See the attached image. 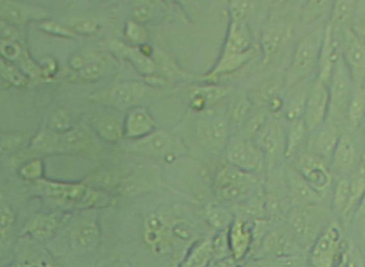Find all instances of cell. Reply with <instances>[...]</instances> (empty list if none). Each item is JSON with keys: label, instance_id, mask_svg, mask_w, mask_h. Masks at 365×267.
Wrapping results in <instances>:
<instances>
[{"label": "cell", "instance_id": "cell-46", "mask_svg": "<svg viewBox=\"0 0 365 267\" xmlns=\"http://www.w3.org/2000/svg\"><path fill=\"white\" fill-rule=\"evenodd\" d=\"M154 10L150 5L141 4L134 10V17L139 22L148 21L153 16Z\"/></svg>", "mask_w": 365, "mask_h": 267}, {"label": "cell", "instance_id": "cell-8", "mask_svg": "<svg viewBox=\"0 0 365 267\" xmlns=\"http://www.w3.org/2000/svg\"><path fill=\"white\" fill-rule=\"evenodd\" d=\"M328 83L315 76L309 84L303 120L308 131L312 132L324 123L329 112Z\"/></svg>", "mask_w": 365, "mask_h": 267}, {"label": "cell", "instance_id": "cell-34", "mask_svg": "<svg viewBox=\"0 0 365 267\" xmlns=\"http://www.w3.org/2000/svg\"><path fill=\"white\" fill-rule=\"evenodd\" d=\"M339 138L337 134L331 127H327L320 131L316 138V147L323 155L327 156L334 150Z\"/></svg>", "mask_w": 365, "mask_h": 267}, {"label": "cell", "instance_id": "cell-9", "mask_svg": "<svg viewBox=\"0 0 365 267\" xmlns=\"http://www.w3.org/2000/svg\"><path fill=\"white\" fill-rule=\"evenodd\" d=\"M341 56L340 29L325 25L316 76L328 83Z\"/></svg>", "mask_w": 365, "mask_h": 267}, {"label": "cell", "instance_id": "cell-36", "mask_svg": "<svg viewBox=\"0 0 365 267\" xmlns=\"http://www.w3.org/2000/svg\"><path fill=\"white\" fill-rule=\"evenodd\" d=\"M56 225V221L52 216H41L38 218L30 225L29 231L36 236H45L49 234Z\"/></svg>", "mask_w": 365, "mask_h": 267}, {"label": "cell", "instance_id": "cell-38", "mask_svg": "<svg viewBox=\"0 0 365 267\" xmlns=\"http://www.w3.org/2000/svg\"><path fill=\"white\" fill-rule=\"evenodd\" d=\"M40 28L43 31L53 35L63 38L75 37V33L70 27H67L55 22H44L41 24Z\"/></svg>", "mask_w": 365, "mask_h": 267}, {"label": "cell", "instance_id": "cell-47", "mask_svg": "<svg viewBox=\"0 0 365 267\" xmlns=\"http://www.w3.org/2000/svg\"><path fill=\"white\" fill-rule=\"evenodd\" d=\"M1 51L3 55L6 58L14 59L19 53L20 49L18 46L13 42V41H4L1 45Z\"/></svg>", "mask_w": 365, "mask_h": 267}, {"label": "cell", "instance_id": "cell-11", "mask_svg": "<svg viewBox=\"0 0 365 267\" xmlns=\"http://www.w3.org/2000/svg\"><path fill=\"white\" fill-rule=\"evenodd\" d=\"M341 243V232L336 225L330 226L320 237L311 254L312 264L318 267L331 266Z\"/></svg>", "mask_w": 365, "mask_h": 267}, {"label": "cell", "instance_id": "cell-35", "mask_svg": "<svg viewBox=\"0 0 365 267\" xmlns=\"http://www.w3.org/2000/svg\"><path fill=\"white\" fill-rule=\"evenodd\" d=\"M350 195V182L342 180L338 185L334 197V206L339 212L345 213Z\"/></svg>", "mask_w": 365, "mask_h": 267}, {"label": "cell", "instance_id": "cell-48", "mask_svg": "<svg viewBox=\"0 0 365 267\" xmlns=\"http://www.w3.org/2000/svg\"><path fill=\"white\" fill-rule=\"evenodd\" d=\"M13 222V216L12 213L8 210L6 209L2 211L1 213V223H0V228H1V236L3 238L5 234L7 232L8 229L10 227Z\"/></svg>", "mask_w": 365, "mask_h": 267}, {"label": "cell", "instance_id": "cell-13", "mask_svg": "<svg viewBox=\"0 0 365 267\" xmlns=\"http://www.w3.org/2000/svg\"><path fill=\"white\" fill-rule=\"evenodd\" d=\"M257 144L265 154L285 153L286 131L278 121L265 122L256 134Z\"/></svg>", "mask_w": 365, "mask_h": 267}, {"label": "cell", "instance_id": "cell-26", "mask_svg": "<svg viewBox=\"0 0 365 267\" xmlns=\"http://www.w3.org/2000/svg\"><path fill=\"white\" fill-rule=\"evenodd\" d=\"M365 115V88L364 86H355L348 104L347 115L350 124L357 127Z\"/></svg>", "mask_w": 365, "mask_h": 267}, {"label": "cell", "instance_id": "cell-22", "mask_svg": "<svg viewBox=\"0 0 365 267\" xmlns=\"http://www.w3.org/2000/svg\"><path fill=\"white\" fill-rule=\"evenodd\" d=\"M111 48L115 52L128 59L142 74L150 75L156 71V65L153 60L137 49L118 42L111 43Z\"/></svg>", "mask_w": 365, "mask_h": 267}, {"label": "cell", "instance_id": "cell-23", "mask_svg": "<svg viewBox=\"0 0 365 267\" xmlns=\"http://www.w3.org/2000/svg\"><path fill=\"white\" fill-rule=\"evenodd\" d=\"M214 259L212 241L205 240L196 243L188 253L181 266L203 267Z\"/></svg>", "mask_w": 365, "mask_h": 267}, {"label": "cell", "instance_id": "cell-19", "mask_svg": "<svg viewBox=\"0 0 365 267\" xmlns=\"http://www.w3.org/2000/svg\"><path fill=\"white\" fill-rule=\"evenodd\" d=\"M291 31L288 26L274 25L263 31L261 40L264 62H267L281 49L289 39Z\"/></svg>", "mask_w": 365, "mask_h": 267}, {"label": "cell", "instance_id": "cell-30", "mask_svg": "<svg viewBox=\"0 0 365 267\" xmlns=\"http://www.w3.org/2000/svg\"><path fill=\"white\" fill-rule=\"evenodd\" d=\"M310 83L311 81L302 90L296 92L289 100L286 108V117L289 122L303 118Z\"/></svg>", "mask_w": 365, "mask_h": 267}, {"label": "cell", "instance_id": "cell-2", "mask_svg": "<svg viewBox=\"0 0 365 267\" xmlns=\"http://www.w3.org/2000/svg\"><path fill=\"white\" fill-rule=\"evenodd\" d=\"M251 35L242 20H233L229 29L223 52L216 67L205 76L215 79L232 72L248 62L251 55Z\"/></svg>", "mask_w": 365, "mask_h": 267}, {"label": "cell", "instance_id": "cell-27", "mask_svg": "<svg viewBox=\"0 0 365 267\" xmlns=\"http://www.w3.org/2000/svg\"><path fill=\"white\" fill-rule=\"evenodd\" d=\"M355 1L356 0H336L329 22L339 29L350 26Z\"/></svg>", "mask_w": 365, "mask_h": 267}, {"label": "cell", "instance_id": "cell-42", "mask_svg": "<svg viewBox=\"0 0 365 267\" xmlns=\"http://www.w3.org/2000/svg\"><path fill=\"white\" fill-rule=\"evenodd\" d=\"M1 72L3 76L14 84L20 85L24 83V79L20 72L8 63L1 62Z\"/></svg>", "mask_w": 365, "mask_h": 267}, {"label": "cell", "instance_id": "cell-29", "mask_svg": "<svg viewBox=\"0 0 365 267\" xmlns=\"http://www.w3.org/2000/svg\"><path fill=\"white\" fill-rule=\"evenodd\" d=\"M95 126L100 136L107 140L115 141L123 136V127L113 117H98L95 120Z\"/></svg>", "mask_w": 365, "mask_h": 267}, {"label": "cell", "instance_id": "cell-33", "mask_svg": "<svg viewBox=\"0 0 365 267\" xmlns=\"http://www.w3.org/2000/svg\"><path fill=\"white\" fill-rule=\"evenodd\" d=\"M66 141L70 147L76 150L88 152L93 149L95 141L88 132L81 129H75L66 135Z\"/></svg>", "mask_w": 365, "mask_h": 267}, {"label": "cell", "instance_id": "cell-39", "mask_svg": "<svg viewBox=\"0 0 365 267\" xmlns=\"http://www.w3.org/2000/svg\"><path fill=\"white\" fill-rule=\"evenodd\" d=\"M126 35L131 42L136 44H143L147 39L144 28L139 23L134 22H129L127 23Z\"/></svg>", "mask_w": 365, "mask_h": 267}, {"label": "cell", "instance_id": "cell-15", "mask_svg": "<svg viewBox=\"0 0 365 267\" xmlns=\"http://www.w3.org/2000/svg\"><path fill=\"white\" fill-rule=\"evenodd\" d=\"M253 238V232L249 224L242 219H234L228 229V239L235 260L240 261L247 255Z\"/></svg>", "mask_w": 365, "mask_h": 267}, {"label": "cell", "instance_id": "cell-1", "mask_svg": "<svg viewBox=\"0 0 365 267\" xmlns=\"http://www.w3.org/2000/svg\"><path fill=\"white\" fill-rule=\"evenodd\" d=\"M325 27V25L313 29L296 43L286 76L287 90L316 76Z\"/></svg>", "mask_w": 365, "mask_h": 267}, {"label": "cell", "instance_id": "cell-6", "mask_svg": "<svg viewBox=\"0 0 365 267\" xmlns=\"http://www.w3.org/2000/svg\"><path fill=\"white\" fill-rule=\"evenodd\" d=\"M225 150L227 162L240 170L255 173L263 167L265 154L249 138H233L228 140Z\"/></svg>", "mask_w": 365, "mask_h": 267}, {"label": "cell", "instance_id": "cell-28", "mask_svg": "<svg viewBox=\"0 0 365 267\" xmlns=\"http://www.w3.org/2000/svg\"><path fill=\"white\" fill-rule=\"evenodd\" d=\"M290 126L286 132V143L284 155L290 157L300 145L306 131H308L303 118L290 122Z\"/></svg>", "mask_w": 365, "mask_h": 267}, {"label": "cell", "instance_id": "cell-7", "mask_svg": "<svg viewBox=\"0 0 365 267\" xmlns=\"http://www.w3.org/2000/svg\"><path fill=\"white\" fill-rule=\"evenodd\" d=\"M354 82L342 55L328 82L329 106L328 113L340 116L347 114L354 89Z\"/></svg>", "mask_w": 365, "mask_h": 267}, {"label": "cell", "instance_id": "cell-20", "mask_svg": "<svg viewBox=\"0 0 365 267\" xmlns=\"http://www.w3.org/2000/svg\"><path fill=\"white\" fill-rule=\"evenodd\" d=\"M145 87L139 82L121 83L114 86L109 92L111 104L121 107L136 104L143 97Z\"/></svg>", "mask_w": 365, "mask_h": 267}, {"label": "cell", "instance_id": "cell-45", "mask_svg": "<svg viewBox=\"0 0 365 267\" xmlns=\"http://www.w3.org/2000/svg\"><path fill=\"white\" fill-rule=\"evenodd\" d=\"M1 38L3 41H13L18 38L17 29L11 23L4 19L1 22Z\"/></svg>", "mask_w": 365, "mask_h": 267}, {"label": "cell", "instance_id": "cell-40", "mask_svg": "<svg viewBox=\"0 0 365 267\" xmlns=\"http://www.w3.org/2000/svg\"><path fill=\"white\" fill-rule=\"evenodd\" d=\"M70 28L75 33L81 35H93L98 29V24L93 19H84L75 21Z\"/></svg>", "mask_w": 365, "mask_h": 267}, {"label": "cell", "instance_id": "cell-12", "mask_svg": "<svg viewBox=\"0 0 365 267\" xmlns=\"http://www.w3.org/2000/svg\"><path fill=\"white\" fill-rule=\"evenodd\" d=\"M145 239L155 252H168L173 241L171 225L161 215L149 217L145 225Z\"/></svg>", "mask_w": 365, "mask_h": 267}, {"label": "cell", "instance_id": "cell-49", "mask_svg": "<svg viewBox=\"0 0 365 267\" xmlns=\"http://www.w3.org/2000/svg\"><path fill=\"white\" fill-rule=\"evenodd\" d=\"M84 58L81 56H75L71 60V67L77 70H81L86 65Z\"/></svg>", "mask_w": 365, "mask_h": 267}, {"label": "cell", "instance_id": "cell-16", "mask_svg": "<svg viewBox=\"0 0 365 267\" xmlns=\"http://www.w3.org/2000/svg\"><path fill=\"white\" fill-rule=\"evenodd\" d=\"M0 13H1L2 19L14 24H23L29 21L46 17V13L42 9L22 3L15 0H1Z\"/></svg>", "mask_w": 365, "mask_h": 267}, {"label": "cell", "instance_id": "cell-41", "mask_svg": "<svg viewBox=\"0 0 365 267\" xmlns=\"http://www.w3.org/2000/svg\"><path fill=\"white\" fill-rule=\"evenodd\" d=\"M104 72V66L98 63L86 65L80 70V76L86 81H94L100 78Z\"/></svg>", "mask_w": 365, "mask_h": 267}, {"label": "cell", "instance_id": "cell-43", "mask_svg": "<svg viewBox=\"0 0 365 267\" xmlns=\"http://www.w3.org/2000/svg\"><path fill=\"white\" fill-rule=\"evenodd\" d=\"M52 128L59 132L66 131L69 128L70 120L66 113L63 111L57 112L52 118Z\"/></svg>", "mask_w": 365, "mask_h": 267}, {"label": "cell", "instance_id": "cell-25", "mask_svg": "<svg viewBox=\"0 0 365 267\" xmlns=\"http://www.w3.org/2000/svg\"><path fill=\"white\" fill-rule=\"evenodd\" d=\"M355 157L354 144L348 136L339 138L336 148L334 150V164L341 170H349L353 163Z\"/></svg>", "mask_w": 365, "mask_h": 267}, {"label": "cell", "instance_id": "cell-3", "mask_svg": "<svg viewBox=\"0 0 365 267\" xmlns=\"http://www.w3.org/2000/svg\"><path fill=\"white\" fill-rule=\"evenodd\" d=\"M257 183L254 173L228 163L217 172L214 188L217 195L225 200H237L247 196Z\"/></svg>", "mask_w": 365, "mask_h": 267}, {"label": "cell", "instance_id": "cell-44", "mask_svg": "<svg viewBox=\"0 0 365 267\" xmlns=\"http://www.w3.org/2000/svg\"><path fill=\"white\" fill-rule=\"evenodd\" d=\"M22 175L29 179H33L41 175L42 164L39 161H35L29 163L22 168L21 170Z\"/></svg>", "mask_w": 365, "mask_h": 267}, {"label": "cell", "instance_id": "cell-18", "mask_svg": "<svg viewBox=\"0 0 365 267\" xmlns=\"http://www.w3.org/2000/svg\"><path fill=\"white\" fill-rule=\"evenodd\" d=\"M228 93L227 88L219 86H199L190 94V106L196 111H202L222 100Z\"/></svg>", "mask_w": 365, "mask_h": 267}, {"label": "cell", "instance_id": "cell-17", "mask_svg": "<svg viewBox=\"0 0 365 267\" xmlns=\"http://www.w3.org/2000/svg\"><path fill=\"white\" fill-rule=\"evenodd\" d=\"M297 171L311 188L322 191L327 187L330 177L322 162L315 156H302L297 162Z\"/></svg>", "mask_w": 365, "mask_h": 267}, {"label": "cell", "instance_id": "cell-32", "mask_svg": "<svg viewBox=\"0 0 365 267\" xmlns=\"http://www.w3.org/2000/svg\"><path fill=\"white\" fill-rule=\"evenodd\" d=\"M205 218L211 226L220 230L229 227L234 220L229 211L218 205L208 207Z\"/></svg>", "mask_w": 365, "mask_h": 267}, {"label": "cell", "instance_id": "cell-21", "mask_svg": "<svg viewBox=\"0 0 365 267\" xmlns=\"http://www.w3.org/2000/svg\"><path fill=\"white\" fill-rule=\"evenodd\" d=\"M155 127L153 117L143 108H136L128 115L127 134L130 137H143L154 131Z\"/></svg>", "mask_w": 365, "mask_h": 267}, {"label": "cell", "instance_id": "cell-24", "mask_svg": "<svg viewBox=\"0 0 365 267\" xmlns=\"http://www.w3.org/2000/svg\"><path fill=\"white\" fill-rule=\"evenodd\" d=\"M100 232L98 225L93 222H82L75 230L72 241L78 249L87 250L96 245Z\"/></svg>", "mask_w": 365, "mask_h": 267}, {"label": "cell", "instance_id": "cell-37", "mask_svg": "<svg viewBox=\"0 0 365 267\" xmlns=\"http://www.w3.org/2000/svg\"><path fill=\"white\" fill-rule=\"evenodd\" d=\"M331 0H310L304 19L307 23L316 22L327 11Z\"/></svg>", "mask_w": 365, "mask_h": 267}, {"label": "cell", "instance_id": "cell-5", "mask_svg": "<svg viewBox=\"0 0 365 267\" xmlns=\"http://www.w3.org/2000/svg\"><path fill=\"white\" fill-rule=\"evenodd\" d=\"M341 55L355 86L365 81V40L351 26L340 29Z\"/></svg>", "mask_w": 365, "mask_h": 267}, {"label": "cell", "instance_id": "cell-31", "mask_svg": "<svg viewBox=\"0 0 365 267\" xmlns=\"http://www.w3.org/2000/svg\"><path fill=\"white\" fill-rule=\"evenodd\" d=\"M288 180L294 199L302 201L311 197V186L297 170H288Z\"/></svg>", "mask_w": 365, "mask_h": 267}, {"label": "cell", "instance_id": "cell-14", "mask_svg": "<svg viewBox=\"0 0 365 267\" xmlns=\"http://www.w3.org/2000/svg\"><path fill=\"white\" fill-rule=\"evenodd\" d=\"M41 188L52 199L67 204L80 205L93 200V194L82 186L43 182Z\"/></svg>", "mask_w": 365, "mask_h": 267}, {"label": "cell", "instance_id": "cell-4", "mask_svg": "<svg viewBox=\"0 0 365 267\" xmlns=\"http://www.w3.org/2000/svg\"><path fill=\"white\" fill-rule=\"evenodd\" d=\"M139 151L171 163L187 154V147L180 138L165 131H152L137 145Z\"/></svg>", "mask_w": 365, "mask_h": 267}, {"label": "cell", "instance_id": "cell-10", "mask_svg": "<svg viewBox=\"0 0 365 267\" xmlns=\"http://www.w3.org/2000/svg\"><path fill=\"white\" fill-rule=\"evenodd\" d=\"M197 136L201 145L212 154L226 149L228 143V126L223 118L208 116L197 124Z\"/></svg>", "mask_w": 365, "mask_h": 267}]
</instances>
